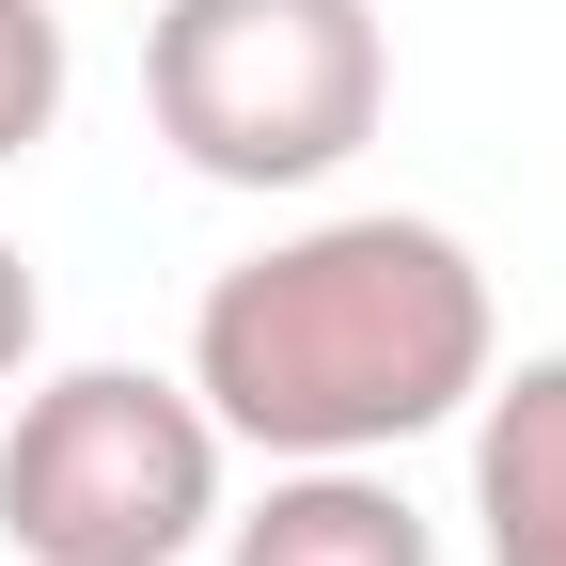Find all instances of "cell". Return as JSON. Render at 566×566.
Returning a JSON list of instances; mask_svg holds the SVG:
<instances>
[{"instance_id":"7","label":"cell","mask_w":566,"mask_h":566,"mask_svg":"<svg viewBox=\"0 0 566 566\" xmlns=\"http://www.w3.org/2000/svg\"><path fill=\"white\" fill-rule=\"evenodd\" d=\"M32 346H48V283H32V252L0 237V394L32 378Z\"/></svg>"},{"instance_id":"1","label":"cell","mask_w":566,"mask_h":566,"mask_svg":"<svg viewBox=\"0 0 566 566\" xmlns=\"http://www.w3.org/2000/svg\"><path fill=\"white\" fill-rule=\"evenodd\" d=\"M488 363H504L488 268L472 237L409 221V205L268 237L189 315V394L237 457H409L424 424L488 394Z\"/></svg>"},{"instance_id":"5","label":"cell","mask_w":566,"mask_h":566,"mask_svg":"<svg viewBox=\"0 0 566 566\" xmlns=\"http://www.w3.org/2000/svg\"><path fill=\"white\" fill-rule=\"evenodd\" d=\"M221 566H441V535L378 457H268V504L221 520Z\"/></svg>"},{"instance_id":"2","label":"cell","mask_w":566,"mask_h":566,"mask_svg":"<svg viewBox=\"0 0 566 566\" xmlns=\"http://www.w3.org/2000/svg\"><path fill=\"white\" fill-rule=\"evenodd\" d=\"M142 111L205 189H331L394 111L378 0H158Z\"/></svg>"},{"instance_id":"6","label":"cell","mask_w":566,"mask_h":566,"mask_svg":"<svg viewBox=\"0 0 566 566\" xmlns=\"http://www.w3.org/2000/svg\"><path fill=\"white\" fill-rule=\"evenodd\" d=\"M63 80H80V63H63V17L48 0H0V174L63 126Z\"/></svg>"},{"instance_id":"3","label":"cell","mask_w":566,"mask_h":566,"mask_svg":"<svg viewBox=\"0 0 566 566\" xmlns=\"http://www.w3.org/2000/svg\"><path fill=\"white\" fill-rule=\"evenodd\" d=\"M221 424L189 378L63 363L0 424V551L17 566H189L221 535Z\"/></svg>"},{"instance_id":"4","label":"cell","mask_w":566,"mask_h":566,"mask_svg":"<svg viewBox=\"0 0 566 566\" xmlns=\"http://www.w3.org/2000/svg\"><path fill=\"white\" fill-rule=\"evenodd\" d=\"M457 424H472V520H488V566H566V346L488 363V394H472Z\"/></svg>"}]
</instances>
